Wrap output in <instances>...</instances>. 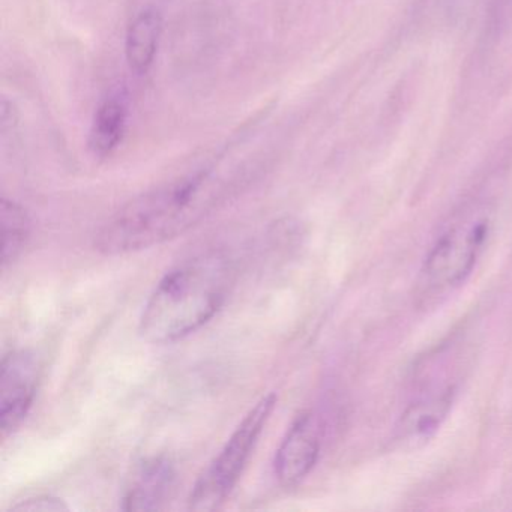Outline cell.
Returning <instances> with one entry per match:
<instances>
[{"mask_svg":"<svg viewBox=\"0 0 512 512\" xmlns=\"http://www.w3.org/2000/svg\"><path fill=\"white\" fill-rule=\"evenodd\" d=\"M40 365L29 350H11L0 365V430L8 437L22 425L37 394Z\"/></svg>","mask_w":512,"mask_h":512,"instance_id":"cell-6","label":"cell"},{"mask_svg":"<svg viewBox=\"0 0 512 512\" xmlns=\"http://www.w3.org/2000/svg\"><path fill=\"white\" fill-rule=\"evenodd\" d=\"M13 511H26V512H35V511H44V512H61L68 511L70 506L64 502V500L59 499V497L55 496H40L28 497V499L20 500L16 505L11 506Z\"/></svg>","mask_w":512,"mask_h":512,"instance_id":"cell-12","label":"cell"},{"mask_svg":"<svg viewBox=\"0 0 512 512\" xmlns=\"http://www.w3.org/2000/svg\"><path fill=\"white\" fill-rule=\"evenodd\" d=\"M323 428L313 410H304L293 419L274 458V473L283 488H295L316 467L322 449Z\"/></svg>","mask_w":512,"mask_h":512,"instance_id":"cell-5","label":"cell"},{"mask_svg":"<svg viewBox=\"0 0 512 512\" xmlns=\"http://www.w3.org/2000/svg\"><path fill=\"white\" fill-rule=\"evenodd\" d=\"M233 190L235 178L215 166L181 176L119 209L95 235V250L122 256L172 241L223 205Z\"/></svg>","mask_w":512,"mask_h":512,"instance_id":"cell-1","label":"cell"},{"mask_svg":"<svg viewBox=\"0 0 512 512\" xmlns=\"http://www.w3.org/2000/svg\"><path fill=\"white\" fill-rule=\"evenodd\" d=\"M233 260L208 251L170 269L146 301L139 334L152 344H170L211 322L235 284Z\"/></svg>","mask_w":512,"mask_h":512,"instance_id":"cell-2","label":"cell"},{"mask_svg":"<svg viewBox=\"0 0 512 512\" xmlns=\"http://www.w3.org/2000/svg\"><path fill=\"white\" fill-rule=\"evenodd\" d=\"M455 388L446 386L439 392L413 401L395 424L394 440L400 448L425 445L442 427L454 404Z\"/></svg>","mask_w":512,"mask_h":512,"instance_id":"cell-7","label":"cell"},{"mask_svg":"<svg viewBox=\"0 0 512 512\" xmlns=\"http://www.w3.org/2000/svg\"><path fill=\"white\" fill-rule=\"evenodd\" d=\"M491 227L490 212L475 209L443 230L419 271V302L434 304L466 283L487 245Z\"/></svg>","mask_w":512,"mask_h":512,"instance_id":"cell-3","label":"cell"},{"mask_svg":"<svg viewBox=\"0 0 512 512\" xmlns=\"http://www.w3.org/2000/svg\"><path fill=\"white\" fill-rule=\"evenodd\" d=\"M163 34V16L155 8L140 11L128 26L125 56L128 67L137 76H145L154 65Z\"/></svg>","mask_w":512,"mask_h":512,"instance_id":"cell-9","label":"cell"},{"mask_svg":"<svg viewBox=\"0 0 512 512\" xmlns=\"http://www.w3.org/2000/svg\"><path fill=\"white\" fill-rule=\"evenodd\" d=\"M0 223H2V268L7 269L25 251L31 238L32 221L28 211L20 203L2 197Z\"/></svg>","mask_w":512,"mask_h":512,"instance_id":"cell-11","label":"cell"},{"mask_svg":"<svg viewBox=\"0 0 512 512\" xmlns=\"http://www.w3.org/2000/svg\"><path fill=\"white\" fill-rule=\"evenodd\" d=\"M128 109L125 98L110 95L98 106L89 133V148L98 158L112 155L124 139Z\"/></svg>","mask_w":512,"mask_h":512,"instance_id":"cell-10","label":"cell"},{"mask_svg":"<svg viewBox=\"0 0 512 512\" xmlns=\"http://www.w3.org/2000/svg\"><path fill=\"white\" fill-rule=\"evenodd\" d=\"M275 406L277 395H265L239 422L226 445L194 484L188 497L191 511L209 512L223 506L241 479Z\"/></svg>","mask_w":512,"mask_h":512,"instance_id":"cell-4","label":"cell"},{"mask_svg":"<svg viewBox=\"0 0 512 512\" xmlns=\"http://www.w3.org/2000/svg\"><path fill=\"white\" fill-rule=\"evenodd\" d=\"M176 475L175 463L169 457L160 455L145 461L125 490L122 509L155 511L164 508L175 490Z\"/></svg>","mask_w":512,"mask_h":512,"instance_id":"cell-8","label":"cell"}]
</instances>
